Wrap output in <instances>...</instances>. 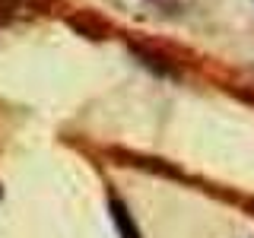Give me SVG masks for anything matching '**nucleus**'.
<instances>
[{
	"instance_id": "obj_1",
	"label": "nucleus",
	"mask_w": 254,
	"mask_h": 238,
	"mask_svg": "<svg viewBox=\"0 0 254 238\" xmlns=\"http://www.w3.org/2000/svg\"><path fill=\"white\" fill-rule=\"evenodd\" d=\"M111 213H115V226H118V232H121V238H140L133 219L127 216V210H124L121 203H111Z\"/></svg>"
}]
</instances>
